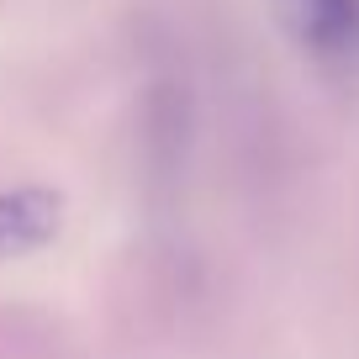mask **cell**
<instances>
[{
	"label": "cell",
	"mask_w": 359,
	"mask_h": 359,
	"mask_svg": "<svg viewBox=\"0 0 359 359\" xmlns=\"http://www.w3.org/2000/svg\"><path fill=\"white\" fill-rule=\"evenodd\" d=\"M285 43L323 79H359V0H269Z\"/></svg>",
	"instance_id": "1"
},
{
	"label": "cell",
	"mask_w": 359,
	"mask_h": 359,
	"mask_svg": "<svg viewBox=\"0 0 359 359\" xmlns=\"http://www.w3.org/2000/svg\"><path fill=\"white\" fill-rule=\"evenodd\" d=\"M58 227V196L48 191H0V259L48 243Z\"/></svg>",
	"instance_id": "2"
}]
</instances>
